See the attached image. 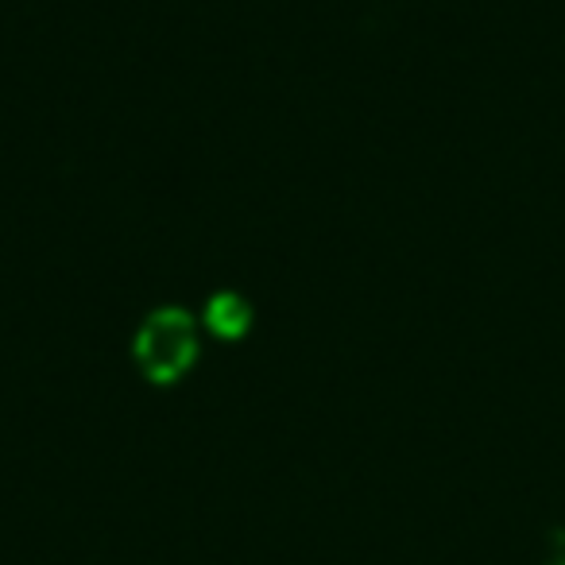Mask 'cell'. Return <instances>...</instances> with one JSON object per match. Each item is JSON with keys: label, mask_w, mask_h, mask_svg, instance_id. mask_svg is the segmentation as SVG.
Instances as JSON below:
<instances>
[{"label": "cell", "mask_w": 565, "mask_h": 565, "mask_svg": "<svg viewBox=\"0 0 565 565\" xmlns=\"http://www.w3.org/2000/svg\"><path fill=\"white\" fill-rule=\"evenodd\" d=\"M198 349V322L182 307H159L140 322L132 338V361L140 376L156 387H171L194 369Z\"/></svg>", "instance_id": "obj_1"}, {"label": "cell", "mask_w": 565, "mask_h": 565, "mask_svg": "<svg viewBox=\"0 0 565 565\" xmlns=\"http://www.w3.org/2000/svg\"><path fill=\"white\" fill-rule=\"evenodd\" d=\"M205 330L221 341H241L252 330V307L244 295L236 291H217L205 302Z\"/></svg>", "instance_id": "obj_2"}]
</instances>
